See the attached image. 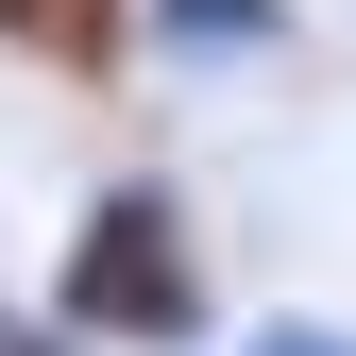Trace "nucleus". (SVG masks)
<instances>
[{
  "label": "nucleus",
  "instance_id": "1",
  "mask_svg": "<svg viewBox=\"0 0 356 356\" xmlns=\"http://www.w3.org/2000/svg\"><path fill=\"white\" fill-rule=\"evenodd\" d=\"M51 323H68L85 356H102V339H119V356H187V339H204V238H187V204H170L153 170H136V187H102V204L68 220Z\"/></svg>",
  "mask_w": 356,
  "mask_h": 356
},
{
  "label": "nucleus",
  "instance_id": "2",
  "mask_svg": "<svg viewBox=\"0 0 356 356\" xmlns=\"http://www.w3.org/2000/svg\"><path fill=\"white\" fill-rule=\"evenodd\" d=\"M0 34L51 51V68H102V51H119V0H0Z\"/></svg>",
  "mask_w": 356,
  "mask_h": 356
},
{
  "label": "nucleus",
  "instance_id": "3",
  "mask_svg": "<svg viewBox=\"0 0 356 356\" xmlns=\"http://www.w3.org/2000/svg\"><path fill=\"white\" fill-rule=\"evenodd\" d=\"M153 34H170V51H272L289 0H153Z\"/></svg>",
  "mask_w": 356,
  "mask_h": 356
},
{
  "label": "nucleus",
  "instance_id": "4",
  "mask_svg": "<svg viewBox=\"0 0 356 356\" xmlns=\"http://www.w3.org/2000/svg\"><path fill=\"white\" fill-rule=\"evenodd\" d=\"M0 356H85V339L51 323V305H0Z\"/></svg>",
  "mask_w": 356,
  "mask_h": 356
},
{
  "label": "nucleus",
  "instance_id": "5",
  "mask_svg": "<svg viewBox=\"0 0 356 356\" xmlns=\"http://www.w3.org/2000/svg\"><path fill=\"white\" fill-rule=\"evenodd\" d=\"M238 356H356V339H339V323H254Z\"/></svg>",
  "mask_w": 356,
  "mask_h": 356
}]
</instances>
